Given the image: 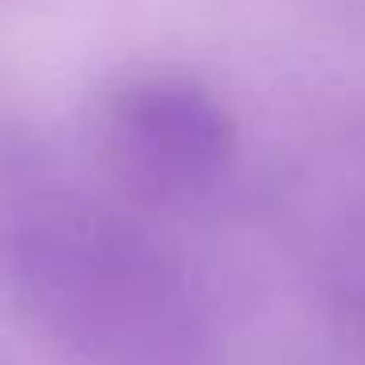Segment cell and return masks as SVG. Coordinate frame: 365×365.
Segmentation results:
<instances>
[{
	"label": "cell",
	"mask_w": 365,
	"mask_h": 365,
	"mask_svg": "<svg viewBox=\"0 0 365 365\" xmlns=\"http://www.w3.org/2000/svg\"><path fill=\"white\" fill-rule=\"evenodd\" d=\"M0 307L56 365H224L181 259L36 158H0Z\"/></svg>",
	"instance_id": "6da1fadb"
},
{
	"label": "cell",
	"mask_w": 365,
	"mask_h": 365,
	"mask_svg": "<svg viewBox=\"0 0 365 365\" xmlns=\"http://www.w3.org/2000/svg\"><path fill=\"white\" fill-rule=\"evenodd\" d=\"M106 161L118 185L153 205H197L224 181L236 130L224 106L189 79H134L106 106Z\"/></svg>",
	"instance_id": "7a4b0ae2"
}]
</instances>
